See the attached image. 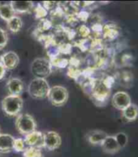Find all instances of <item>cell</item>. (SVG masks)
<instances>
[{"mask_svg":"<svg viewBox=\"0 0 138 157\" xmlns=\"http://www.w3.org/2000/svg\"><path fill=\"white\" fill-rule=\"evenodd\" d=\"M7 29H9L12 33H18L23 26V21L21 19V17L18 16H15L12 18L7 21Z\"/></svg>","mask_w":138,"mask_h":157,"instance_id":"ac0fdd59","label":"cell"},{"mask_svg":"<svg viewBox=\"0 0 138 157\" xmlns=\"http://www.w3.org/2000/svg\"><path fill=\"white\" fill-rule=\"evenodd\" d=\"M16 16V13L12 9L10 3H4L0 5V18L3 21H9L11 18Z\"/></svg>","mask_w":138,"mask_h":157,"instance_id":"d6986e66","label":"cell"},{"mask_svg":"<svg viewBox=\"0 0 138 157\" xmlns=\"http://www.w3.org/2000/svg\"><path fill=\"white\" fill-rule=\"evenodd\" d=\"M53 28V23L51 21L44 18V19L39 20V22L38 24V27L36 30L38 31L39 33H43L46 31H48Z\"/></svg>","mask_w":138,"mask_h":157,"instance_id":"ffe728a7","label":"cell"},{"mask_svg":"<svg viewBox=\"0 0 138 157\" xmlns=\"http://www.w3.org/2000/svg\"><path fill=\"white\" fill-rule=\"evenodd\" d=\"M76 17L77 18L79 21H82V22H86L90 17V13H89L87 10H80L78 12L76 13Z\"/></svg>","mask_w":138,"mask_h":157,"instance_id":"4dcf8cb0","label":"cell"},{"mask_svg":"<svg viewBox=\"0 0 138 157\" xmlns=\"http://www.w3.org/2000/svg\"><path fill=\"white\" fill-rule=\"evenodd\" d=\"M110 91L111 90L106 88L103 85L101 79L95 78L94 86L92 88L89 96L94 100L95 104L98 106H103L107 103L108 99L110 96Z\"/></svg>","mask_w":138,"mask_h":157,"instance_id":"277c9868","label":"cell"},{"mask_svg":"<svg viewBox=\"0 0 138 157\" xmlns=\"http://www.w3.org/2000/svg\"><path fill=\"white\" fill-rule=\"evenodd\" d=\"M16 128L20 134L25 136L37 129V123L34 118L28 113H21L16 119Z\"/></svg>","mask_w":138,"mask_h":157,"instance_id":"5b68a950","label":"cell"},{"mask_svg":"<svg viewBox=\"0 0 138 157\" xmlns=\"http://www.w3.org/2000/svg\"><path fill=\"white\" fill-rule=\"evenodd\" d=\"M50 89V85L44 78H34L28 86V93L34 99H44L47 98Z\"/></svg>","mask_w":138,"mask_h":157,"instance_id":"7a4b0ae2","label":"cell"},{"mask_svg":"<svg viewBox=\"0 0 138 157\" xmlns=\"http://www.w3.org/2000/svg\"><path fill=\"white\" fill-rule=\"evenodd\" d=\"M119 29L116 24L113 22L105 24L103 25V33H102V38L103 40L111 42L114 41L119 37Z\"/></svg>","mask_w":138,"mask_h":157,"instance_id":"30bf717a","label":"cell"},{"mask_svg":"<svg viewBox=\"0 0 138 157\" xmlns=\"http://www.w3.org/2000/svg\"><path fill=\"white\" fill-rule=\"evenodd\" d=\"M1 51H2V50H0V63H2V55H3V53H4V52H2Z\"/></svg>","mask_w":138,"mask_h":157,"instance_id":"d590c367","label":"cell"},{"mask_svg":"<svg viewBox=\"0 0 138 157\" xmlns=\"http://www.w3.org/2000/svg\"><path fill=\"white\" fill-rule=\"evenodd\" d=\"M33 12L35 14V18L38 20L44 19L48 14V11L43 7V5L40 4V3H38L36 5V7H34Z\"/></svg>","mask_w":138,"mask_h":157,"instance_id":"7402d4cb","label":"cell"},{"mask_svg":"<svg viewBox=\"0 0 138 157\" xmlns=\"http://www.w3.org/2000/svg\"><path fill=\"white\" fill-rule=\"evenodd\" d=\"M122 117L127 121H134L138 118V106L132 103L129 107L122 111Z\"/></svg>","mask_w":138,"mask_h":157,"instance_id":"e0dca14e","label":"cell"},{"mask_svg":"<svg viewBox=\"0 0 138 157\" xmlns=\"http://www.w3.org/2000/svg\"><path fill=\"white\" fill-rule=\"evenodd\" d=\"M111 103L117 110L123 111L132 103L131 97L126 91H117L112 95Z\"/></svg>","mask_w":138,"mask_h":157,"instance_id":"52a82bcc","label":"cell"},{"mask_svg":"<svg viewBox=\"0 0 138 157\" xmlns=\"http://www.w3.org/2000/svg\"><path fill=\"white\" fill-rule=\"evenodd\" d=\"M20 63L19 56L15 52H4L2 57V63L7 70H12L17 68Z\"/></svg>","mask_w":138,"mask_h":157,"instance_id":"8fae6325","label":"cell"},{"mask_svg":"<svg viewBox=\"0 0 138 157\" xmlns=\"http://www.w3.org/2000/svg\"><path fill=\"white\" fill-rule=\"evenodd\" d=\"M43 7L47 10V11H52V10H54L55 7L58 6V3L55 2H50V1H46V2H43Z\"/></svg>","mask_w":138,"mask_h":157,"instance_id":"836d02e7","label":"cell"},{"mask_svg":"<svg viewBox=\"0 0 138 157\" xmlns=\"http://www.w3.org/2000/svg\"><path fill=\"white\" fill-rule=\"evenodd\" d=\"M49 101L55 107H62L68 99V91L62 86H54L50 87L47 96Z\"/></svg>","mask_w":138,"mask_h":157,"instance_id":"8992f818","label":"cell"},{"mask_svg":"<svg viewBox=\"0 0 138 157\" xmlns=\"http://www.w3.org/2000/svg\"><path fill=\"white\" fill-rule=\"evenodd\" d=\"M0 5H1V4H0Z\"/></svg>","mask_w":138,"mask_h":157,"instance_id":"f35d334b","label":"cell"},{"mask_svg":"<svg viewBox=\"0 0 138 157\" xmlns=\"http://www.w3.org/2000/svg\"><path fill=\"white\" fill-rule=\"evenodd\" d=\"M24 85L23 81L19 78H11L7 82V89L9 94L21 95L23 93Z\"/></svg>","mask_w":138,"mask_h":157,"instance_id":"5bb4252c","label":"cell"},{"mask_svg":"<svg viewBox=\"0 0 138 157\" xmlns=\"http://www.w3.org/2000/svg\"><path fill=\"white\" fill-rule=\"evenodd\" d=\"M133 80V75L131 72L129 71H123L121 73H120V81L122 82V83H124V85H128L129 83H131Z\"/></svg>","mask_w":138,"mask_h":157,"instance_id":"f1b7e54d","label":"cell"},{"mask_svg":"<svg viewBox=\"0 0 138 157\" xmlns=\"http://www.w3.org/2000/svg\"><path fill=\"white\" fill-rule=\"evenodd\" d=\"M27 148L24 138H15L14 144H13V151L16 152H24Z\"/></svg>","mask_w":138,"mask_h":157,"instance_id":"4316f807","label":"cell"},{"mask_svg":"<svg viewBox=\"0 0 138 157\" xmlns=\"http://www.w3.org/2000/svg\"><path fill=\"white\" fill-rule=\"evenodd\" d=\"M100 146L104 152L106 154H110V155L116 154L121 150L119 146L118 145L115 136L113 135H107V137L104 139L103 143H101Z\"/></svg>","mask_w":138,"mask_h":157,"instance_id":"7c38bea8","label":"cell"},{"mask_svg":"<svg viewBox=\"0 0 138 157\" xmlns=\"http://www.w3.org/2000/svg\"><path fill=\"white\" fill-rule=\"evenodd\" d=\"M24 143L27 147H34L42 149L44 147V133L41 131L32 132L24 136Z\"/></svg>","mask_w":138,"mask_h":157,"instance_id":"ba28073f","label":"cell"},{"mask_svg":"<svg viewBox=\"0 0 138 157\" xmlns=\"http://www.w3.org/2000/svg\"><path fill=\"white\" fill-rule=\"evenodd\" d=\"M53 71L52 66L49 59L38 57L33 59L31 63V72L35 78H47L50 75Z\"/></svg>","mask_w":138,"mask_h":157,"instance_id":"3957f363","label":"cell"},{"mask_svg":"<svg viewBox=\"0 0 138 157\" xmlns=\"http://www.w3.org/2000/svg\"><path fill=\"white\" fill-rule=\"evenodd\" d=\"M0 134H1V130H0Z\"/></svg>","mask_w":138,"mask_h":157,"instance_id":"74e56055","label":"cell"},{"mask_svg":"<svg viewBox=\"0 0 138 157\" xmlns=\"http://www.w3.org/2000/svg\"><path fill=\"white\" fill-rule=\"evenodd\" d=\"M23 104V98L21 95L8 94L2 99L1 106L5 115L9 117H15L21 114Z\"/></svg>","mask_w":138,"mask_h":157,"instance_id":"6da1fadb","label":"cell"},{"mask_svg":"<svg viewBox=\"0 0 138 157\" xmlns=\"http://www.w3.org/2000/svg\"><path fill=\"white\" fill-rule=\"evenodd\" d=\"M12 9L15 13L24 14V13H31L33 12L34 3L31 1H12L10 2Z\"/></svg>","mask_w":138,"mask_h":157,"instance_id":"4fadbf2b","label":"cell"},{"mask_svg":"<svg viewBox=\"0 0 138 157\" xmlns=\"http://www.w3.org/2000/svg\"><path fill=\"white\" fill-rule=\"evenodd\" d=\"M114 136H115V139H116V142H117L118 145L119 146L120 149L124 148L128 145L129 137H128V135L124 132H119V133H117Z\"/></svg>","mask_w":138,"mask_h":157,"instance_id":"603a6c76","label":"cell"},{"mask_svg":"<svg viewBox=\"0 0 138 157\" xmlns=\"http://www.w3.org/2000/svg\"><path fill=\"white\" fill-rule=\"evenodd\" d=\"M62 139L57 132L48 131L44 134V147L49 151L56 150L61 146Z\"/></svg>","mask_w":138,"mask_h":157,"instance_id":"9c48e42d","label":"cell"},{"mask_svg":"<svg viewBox=\"0 0 138 157\" xmlns=\"http://www.w3.org/2000/svg\"><path fill=\"white\" fill-rule=\"evenodd\" d=\"M0 157H3V156H2V155H1V154H0Z\"/></svg>","mask_w":138,"mask_h":157,"instance_id":"8d00e7d4","label":"cell"},{"mask_svg":"<svg viewBox=\"0 0 138 157\" xmlns=\"http://www.w3.org/2000/svg\"><path fill=\"white\" fill-rule=\"evenodd\" d=\"M46 51H47V56H48L50 60V59H55L57 57H59V56L60 55L58 45L55 44V43L50 45L49 47H47V48H46Z\"/></svg>","mask_w":138,"mask_h":157,"instance_id":"44dd1931","label":"cell"},{"mask_svg":"<svg viewBox=\"0 0 138 157\" xmlns=\"http://www.w3.org/2000/svg\"><path fill=\"white\" fill-rule=\"evenodd\" d=\"M59 53L63 55H70L73 51V45L70 42H63L61 44L58 45Z\"/></svg>","mask_w":138,"mask_h":157,"instance_id":"83f0119b","label":"cell"},{"mask_svg":"<svg viewBox=\"0 0 138 157\" xmlns=\"http://www.w3.org/2000/svg\"><path fill=\"white\" fill-rule=\"evenodd\" d=\"M8 36L7 32L0 27V50H2L7 44Z\"/></svg>","mask_w":138,"mask_h":157,"instance_id":"1f68e13d","label":"cell"},{"mask_svg":"<svg viewBox=\"0 0 138 157\" xmlns=\"http://www.w3.org/2000/svg\"><path fill=\"white\" fill-rule=\"evenodd\" d=\"M121 64L123 66H129L132 64V56L131 55L129 54H125L121 56Z\"/></svg>","mask_w":138,"mask_h":157,"instance_id":"d6a6232c","label":"cell"},{"mask_svg":"<svg viewBox=\"0 0 138 157\" xmlns=\"http://www.w3.org/2000/svg\"><path fill=\"white\" fill-rule=\"evenodd\" d=\"M107 135L108 134L103 130L94 129L86 134V139L92 145H101Z\"/></svg>","mask_w":138,"mask_h":157,"instance_id":"2e32d148","label":"cell"},{"mask_svg":"<svg viewBox=\"0 0 138 157\" xmlns=\"http://www.w3.org/2000/svg\"><path fill=\"white\" fill-rule=\"evenodd\" d=\"M50 61L53 67H56L58 68H65L69 65V59H65V58L57 57L55 59H50Z\"/></svg>","mask_w":138,"mask_h":157,"instance_id":"cb8c5ba5","label":"cell"},{"mask_svg":"<svg viewBox=\"0 0 138 157\" xmlns=\"http://www.w3.org/2000/svg\"><path fill=\"white\" fill-rule=\"evenodd\" d=\"M76 33L82 38H88L91 36V29L85 25H81L76 29Z\"/></svg>","mask_w":138,"mask_h":157,"instance_id":"d4e9b609","label":"cell"},{"mask_svg":"<svg viewBox=\"0 0 138 157\" xmlns=\"http://www.w3.org/2000/svg\"><path fill=\"white\" fill-rule=\"evenodd\" d=\"M101 81L106 88L109 90L112 89L113 86L115 83V78L111 75H106L103 78H101Z\"/></svg>","mask_w":138,"mask_h":157,"instance_id":"f546056e","label":"cell"},{"mask_svg":"<svg viewBox=\"0 0 138 157\" xmlns=\"http://www.w3.org/2000/svg\"><path fill=\"white\" fill-rule=\"evenodd\" d=\"M15 138L9 134H0V154L12 152Z\"/></svg>","mask_w":138,"mask_h":157,"instance_id":"9a60e30c","label":"cell"},{"mask_svg":"<svg viewBox=\"0 0 138 157\" xmlns=\"http://www.w3.org/2000/svg\"><path fill=\"white\" fill-rule=\"evenodd\" d=\"M6 72H7V69L5 68V67L2 65V63H0V81L3 79V78L5 77V74H6Z\"/></svg>","mask_w":138,"mask_h":157,"instance_id":"e575fe53","label":"cell"},{"mask_svg":"<svg viewBox=\"0 0 138 157\" xmlns=\"http://www.w3.org/2000/svg\"><path fill=\"white\" fill-rule=\"evenodd\" d=\"M24 157H43L41 149L34 147H27L23 152Z\"/></svg>","mask_w":138,"mask_h":157,"instance_id":"484cf974","label":"cell"}]
</instances>
